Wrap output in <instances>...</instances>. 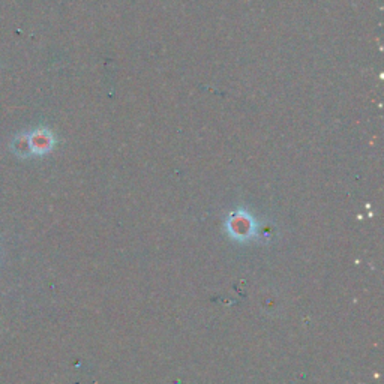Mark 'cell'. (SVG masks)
<instances>
[{
    "instance_id": "1",
    "label": "cell",
    "mask_w": 384,
    "mask_h": 384,
    "mask_svg": "<svg viewBox=\"0 0 384 384\" xmlns=\"http://www.w3.org/2000/svg\"><path fill=\"white\" fill-rule=\"evenodd\" d=\"M29 145L32 155H47L56 145V138L47 128H38L29 134Z\"/></svg>"
},
{
    "instance_id": "2",
    "label": "cell",
    "mask_w": 384,
    "mask_h": 384,
    "mask_svg": "<svg viewBox=\"0 0 384 384\" xmlns=\"http://www.w3.org/2000/svg\"><path fill=\"white\" fill-rule=\"evenodd\" d=\"M230 224H231V231H233L237 237H246L254 233V224L248 217L233 218Z\"/></svg>"
},
{
    "instance_id": "3",
    "label": "cell",
    "mask_w": 384,
    "mask_h": 384,
    "mask_svg": "<svg viewBox=\"0 0 384 384\" xmlns=\"http://www.w3.org/2000/svg\"><path fill=\"white\" fill-rule=\"evenodd\" d=\"M11 150L19 158H29L32 155L29 145V134H20L11 143Z\"/></svg>"
}]
</instances>
